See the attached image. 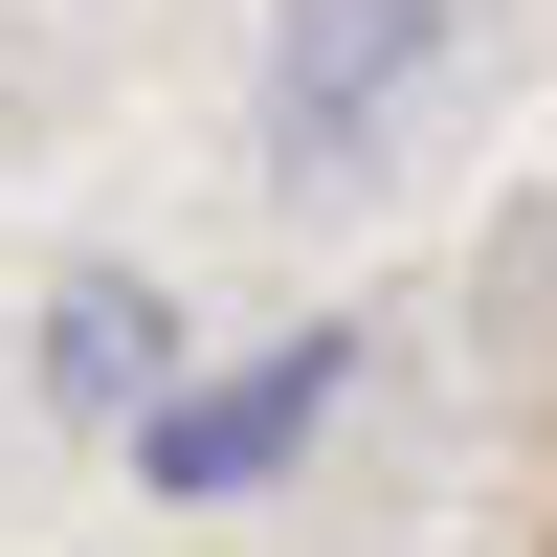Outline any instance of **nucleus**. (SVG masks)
Instances as JSON below:
<instances>
[{"instance_id":"nucleus-2","label":"nucleus","mask_w":557,"mask_h":557,"mask_svg":"<svg viewBox=\"0 0 557 557\" xmlns=\"http://www.w3.org/2000/svg\"><path fill=\"white\" fill-rule=\"evenodd\" d=\"M424 23H446V0H290V45H268V157H290V178H335L357 134L401 112Z\"/></svg>"},{"instance_id":"nucleus-1","label":"nucleus","mask_w":557,"mask_h":557,"mask_svg":"<svg viewBox=\"0 0 557 557\" xmlns=\"http://www.w3.org/2000/svg\"><path fill=\"white\" fill-rule=\"evenodd\" d=\"M335 380H357V335H268L246 380H157L134 401V491H268L312 424H335Z\"/></svg>"},{"instance_id":"nucleus-3","label":"nucleus","mask_w":557,"mask_h":557,"mask_svg":"<svg viewBox=\"0 0 557 557\" xmlns=\"http://www.w3.org/2000/svg\"><path fill=\"white\" fill-rule=\"evenodd\" d=\"M157 380H178V312L134 290V268H89V290H45V401H89V424H134Z\"/></svg>"}]
</instances>
